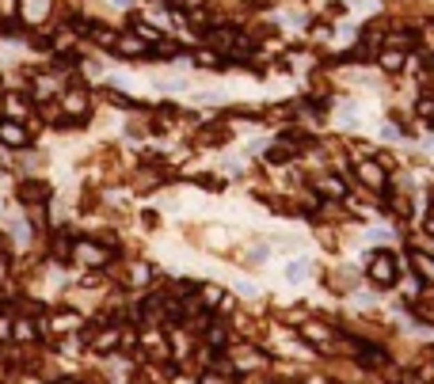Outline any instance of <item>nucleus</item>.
<instances>
[{
  "instance_id": "1",
  "label": "nucleus",
  "mask_w": 434,
  "mask_h": 384,
  "mask_svg": "<svg viewBox=\"0 0 434 384\" xmlns=\"http://www.w3.org/2000/svg\"><path fill=\"white\" fill-rule=\"evenodd\" d=\"M58 111L65 114V122H84L92 114V95L84 84H65L58 95Z\"/></svg>"
},
{
  "instance_id": "2",
  "label": "nucleus",
  "mask_w": 434,
  "mask_h": 384,
  "mask_svg": "<svg viewBox=\"0 0 434 384\" xmlns=\"http://www.w3.org/2000/svg\"><path fill=\"white\" fill-rule=\"evenodd\" d=\"M69 259L77 266H84V271H99V266H107L111 248H107V243H99V240H77V243H72V251H69Z\"/></svg>"
},
{
  "instance_id": "3",
  "label": "nucleus",
  "mask_w": 434,
  "mask_h": 384,
  "mask_svg": "<svg viewBox=\"0 0 434 384\" xmlns=\"http://www.w3.org/2000/svg\"><path fill=\"white\" fill-rule=\"evenodd\" d=\"M15 198H19L23 209H35V206H46L50 202V183L46 179H15Z\"/></svg>"
},
{
  "instance_id": "4",
  "label": "nucleus",
  "mask_w": 434,
  "mask_h": 384,
  "mask_svg": "<svg viewBox=\"0 0 434 384\" xmlns=\"http://www.w3.org/2000/svg\"><path fill=\"white\" fill-rule=\"evenodd\" d=\"M61 77L58 72H35V77H31V103H50V99H58L61 95Z\"/></svg>"
},
{
  "instance_id": "5",
  "label": "nucleus",
  "mask_w": 434,
  "mask_h": 384,
  "mask_svg": "<svg viewBox=\"0 0 434 384\" xmlns=\"http://www.w3.org/2000/svg\"><path fill=\"white\" fill-rule=\"evenodd\" d=\"M0 145H4V149H12V152L31 149V129H27V122L0 118Z\"/></svg>"
},
{
  "instance_id": "6",
  "label": "nucleus",
  "mask_w": 434,
  "mask_h": 384,
  "mask_svg": "<svg viewBox=\"0 0 434 384\" xmlns=\"http://www.w3.org/2000/svg\"><path fill=\"white\" fill-rule=\"evenodd\" d=\"M50 12H54V0H19L15 4V19L23 27H42L50 19Z\"/></svg>"
},
{
  "instance_id": "7",
  "label": "nucleus",
  "mask_w": 434,
  "mask_h": 384,
  "mask_svg": "<svg viewBox=\"0 0 434 384\" xmlns=\"http://www.w3.org/2000/svg\"><path fill=\"white\" fill-rule=\"evenodd\" d=\"M366 274H369V282L373 285H392L396 282V259L389 255V251H377L373 259H369V266H366Z\"/></svg>"
},
{
  "instance_id": "8",
  "label": "nucleus",
  "mask_w": 434,
  "mask_h": 384,
  "mask_svg": "<svg viewBox=\"0 0 434 384\" xmlns=\"http://www.w3.org/2000/svg\"><path fill=\"white\" fill-rule=\"evenodd\" d=\"M355 179L362 186H373V191H385L389 186V175H385V168L377 164V160H358V168H355Z\"/></svg>"
},
{
  "instance_id": "9",
  "label": "nucleus",
  "mask_w": 434,
  "mask_h": 384,
  "mask_svg": "<svg viewBox=\"0 0 434 384\" xmlns=\"http://www.w3.org/2000/svg\"><path fill=\"white\" fill-rule=\"evenodd\" d=\"M111 50H115L118 57H145V54H152V46L145 42V38H138V35H115L111 38Z\"/></svg>"
},
{
  "instance_id": "10",
  "label": "nucleus",
  "mask_w": 434,
  "mask_h": 384,
  "mask_svg": "<svg viewBox=\"0 0 434 384\" xmlns=\"http://www.w3.org/2000/svg\"><path fill=\"white\" fill-rule=\"evenodd\" d=\"M408 263H412L415 266V274H419V282H434V255H431V251H419V248H415V251H408Z\"/></svg>"
},
{
  "instance_id": "11",
  "label": "nucleus",
  "mask_w": 434,
  "mask_h": 384,
  "mask_svg": "<svg viewBox=\"0 0 434 384\" xmlns=\"http://www.w3.org/2000/svg\"><path fill=\"white\" fill-rule=\"evenodd\" d=\"M12 339L15 342H35L38 339V323L31 316H15L12 312Z\"/></svg>"
},
{
  "instance_id": "12",
  "label": "nucleus",
  "mask_w": 434,
  "mask_h": 384,
  "mask_svg": "<svg viewBox=\"0 0 434 384\" xmlns=\"http://www.w3.org/2000/svg\"><path fill=\"white\" fill-rule=\"evenodd\" d=\"M88 342H92L95 350H118V346H122V331L107 328V331H99V335H88Z\"/></svg>"
},
{
  "instance_id": "13",
  "label": "nucleus",
  "mask_w": 434,
  "mask_h": 384,
  "mask_svg": "<svg viewBox=\"0 0 434 384\" xmlns=\"http://www.w3.org/2000/svg\"><path fill=\"white\" fill-rule=\"evenodd\" d=\"M316 194H324V198H347V186L339 183L335 175H324V179H316Z\"/></svg>"
},
{
  "instance_id": "14",
  "label": "nucleus",
  "mask_w": 434,
  "mask_h": 384,
  "mask_svg": "<svg viewBox=\"0 0 434 384\" xmlns=\"http://www.w3.org/2000/svg\"><path fill=\"white\" fill-rule=\"evenodd\" d=\"M126 282H130V285H149V282H152V266H149V263H134Z\"/></svg>"
},
{
  "instance_id": "15",
  "label": "nucleus",
  "mask_w": 434,
  "mask_h": 384,
  "mask_svg": "<svg viewBox=\"0 0 434 384\" xmlns=\"http://www.w3.org/2000/svg\"><path fill=\"white\" fill-rule=\"evenodd\" d=\"M286 278H289V282H305V278H309V259H294V263H286Z\"/></svg>"
},
{
  "instance_id": "16",
  "label": "nucleus",
  "mask_w": 434,
  "mask_h": 384,
  "mask_svg": "<svg viewBox=\"0 0 434 384\" xmlns=\"http://www.w3.org/2000/svg\"><path fill=\"white\" fill-rule=\"evenodd\" d=\"M381 65H385L389 72H400V69H404V54H396V50H385V54H381Z\"/></svg>"
},
{
  "instance_id": "17",
  "label": "nucleus",
  "mask_w": 434,
  "mask_h": 384,
  "mask_svg": "<svg viewBox=\"0 0 434 384\" xmlns=\"http://www.w3.org/2000/svg\"><path fill=\"white\" fill-rule=\"evenodd\" d=\"M305 335H309L312 342H328V339H332V328H324V323H309Z\"/></svg>"
},
{
  "instance_id": "18",
  "label": "nucleus",
  "mask_w": 434,
  "mask_h": 384,
  "mask_svg": "<svg viewBox=\"0 0 434 384\" xmlns=\"http://www.w3.org/2000/svg\"><path fill=\"white\" fill-rule=\"evenodd\" d=\"M8 339H12V308L0 312V342H8Z\"/></svg>"
},
{
  "instance_id": "19",
  "label": "nucleus",
  "mask_w": 434,
  "mask_h": 384,
  "mask_svg": "<svg viewBox=\"0 0 434 384\" xmlns=\"http://www.w3.org/2000/svg\"><path fill=\"white\" fill-rule=\"evenodd\" d=\"M198 384H232V373H225V377H217V373L210 369V373H202V381Z\"/></svg>"
},
{
  "instance_id": "20",
  "label": "nucleus",
  "mask_w": 434,
  "mask_h": 384,
  "mask_svg": "<svg viewBox=\"0 0 434 384\" xmlns=\"http://www.w3.org/2000/svg\"><path fill=\"white\" fill-rule=\"evenodd\" d=\"M427 232L434 236V217H427Z\"/></svg>"
}]
</instances>
